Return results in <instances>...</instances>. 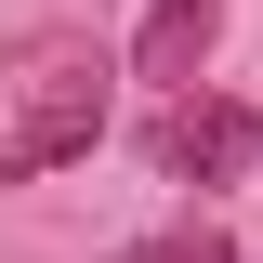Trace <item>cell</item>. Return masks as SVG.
<instances>
[{"label": "cell", "mask_w": 263, "mask_h": 263, "mask_svg": "<svg viewBox=\"0 0 263 263\" xmlns=\"http://www.w3.org/2000/svg\"><path fill=\"white\" fill-rule=\"evenodd\" d=\"M119 263H237V237L224 224H158V237H132Z\"/></svg>", "instance_id": "cell-4"}, {"label": "cell", "mask_w": 263, "mask_h": 263, "mask_svg": "<svg viewBox=\"0 0 263 263\" xmlns=\"http://www.w3.org/2000/svg\"><path fill=\"white\" fill-rule=\"evenodd\" d=\"M237 0H145V27H132V79H158V92H197V66L224 40Z\"/></svg>", "instance_id": "cell-3"}, {"label": "cell", "mask_w": 263, "mask_h": 263, "mask_svg": "<svg viewBox=\"0 0 263 263\" xmlns=\"http://www.w3.org/2000/svg\"><path fill=\"white\" fill-rule=\"evenodd\" d=\"M145 158H158L171 184H237V171L263 158V119L224 105V92H171V119L145 132Z\"/></svg>", "instance_id": "cell-2"}, {"label": "cell", "mask_w": 263, "mask_h": 263, "mask_svg": "<svg viewBox=\"0 0 263 263\" xmlns=\"http://www.w3.org/2000/svg\"><path fill=\"white\" fill-rule=\"evenodd\" d=\"M92 145H105V79H92V66H66V79L27 92V119L0 132V184H40V171L92 158Z\"/></svg>", "instance_id": "cell-1"}]
</instances>
